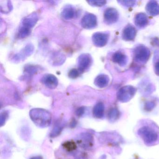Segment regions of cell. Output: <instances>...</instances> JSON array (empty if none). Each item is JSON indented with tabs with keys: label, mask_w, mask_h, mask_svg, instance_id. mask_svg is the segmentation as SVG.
<instances>
[{
	"label": "cell",
	"mask_w": 159,
	"mask_h": 159,
	"mask_svg": "<svg viewBox=\"0 0 159 159\" xmlns=\"http://www.w3.org/2000/svg\"><path fill=\"white\" fill-rule=\"evenodd\" d=\"M33 122L40 126L48 125L51 122V116L48 111L40 109H34L30 112Z\"/></svg>",
	"instance_id": "1"
},
{
	"label": "cell",
	"mask_w": 159,
	"mask_h": 159,
	"mask_svg": "<svg viewBox=\"0 0 159 159\" xmlns=\"http://www.w3.org/2000/svg\"><path fill=\"white\" fill-rule=\"evenodd\" d=\"M138 134L147 144H152L158 139V134L149 126H143L140 128L139 130Z\"/></svg>",
	"instance_id": "2"
},
{
	"label": "cell",
	"mask_w": 159,
	"mask_h": 159,
	"mask_svg": "<svg viewBox=\"0 0 159 159\" xmlns=\"http://www.w3.org/2000/svg\"><path fill=\"white\" fill-rule=\"evenodd\" d=\"M39 20V16L36 13H32L22 20L19 28L31 32V29L35 26Z\"/></svg>",
	"instance_id": "3"
},
{
	"label": "cell",
	"mask_w": 159,
	"mask_h": 159,
	"mask_svg": "<svg viewBox=\"0 0 159 159\" xmlns=\"http://www.w3.org/2000/svg\"><path fill=\"white\" fill-rule=\"evenodd\" d=\"M92 59L91 56L87 53L81 55L78 59V70L80 73L87 70L92 64Z\"/></svg>",
	"instance_id": "4"
},
{
	"label": "cell",
	"mask_w": 159,
	"mask_h": 159,
	"mask_svg": "<svg viewBox=\"0 0 159 159\" xmlns=\"http://www.w3.org/2000/svg\"><path fill=\"white\" fill-rule=\"evenodd\" d=\"M34 47L32 44H28L25 47L18 53L16 54L13 57L14 62H20L25 60L27 57L30 56L34 52Z\"/></svg>",
	"instance_id": "5"
},
{
	"label": "cell",
	"mask_w": 159,
	"mask_h": 159,
	"mask_svg": "<svg viewBox=\"0 0 159 159\" xmlns=\"http://www.w3.org/2000/svg\"><path fill=\"white\" fill-rule=\"evenodd\" d=\"M97 25V17L94 15L88 13L85 15L81 20V25L85 29H91Z\"/></svg>",
	"instance_id": "6"
},
{
	"label": "cell",
	"mask_w": 159,
	"mask_h": 159,
	"mask_svg": "<svg viewBox=\"0 0 159 159\" xmlns=\"http://www.w3.org/2000/svg\"><path fill=\"white\" fill-rule=\"evenodd\" d=\"M42 82L45 86L52 89L56 88L58 84L57 78L52 74H45L42 79Z\"/></svg>",
	"instance_id": "7"
},
{
	"label": "cell",
	"mask_w": 159,
	"mask_h": 159,
	"mask_svg": "<svg viewBox=\"0 0 159 159\" xmlns=\"http://www.w3.org/2000/svg\"><path fill=\"white\" fill-rule=\"evenodd\" d=\"M108 40V36L104 33L97 32L94 33L92 37L93 43L97 47H103L106 45Z\"/></svg>",
	"instance_id": "8"
},
{
	"label": "cell",
	"mask_w": 159,
	"mask_h": 159,
	"mask_svg": "<svg viewBox=\"0 0 159 159\" xmlns=\"http://www.w3.org/2000/svg\"><path fill=\"white\" fill-rule=\"evenodd\" d=\"M76 15L75 9L72 6L68 5L63 8L61 12L62 17L66 20H70L74 18Z\"/></svg>",
	"instance_id": "9"
},
{
	"label": "cell",
	"mask_w": 159,
	"mask_h": 159,
	"mask_svg": "<svg viewBox=\"0 0 159 159\" xmlns=\"http://www.w3.org/2000/svg\"><path fill=\"white\" fill-rule=\"evenodd\" d=\"M117 17V12L111 8L107 9L104 13V18L107 23H113L116 21Z\"/></svg>",
	"instance_id": "10"
},
{
	"label": "cell",
	"mask_w": 159,
	"mask_h": 159,
	"mask_svg": "<svg viewBox=\"0 0 159 159\" xmlns=\"http://www.w3.org/2000/svg\"><path fill=\"white\" fill-rule=\"evenodd\" d=\"M149 52L148 51L147 48L143 47H140L137 48L136 50L135 57L137 59L141 61L147 60L149 57L148 53Z\"/></svg>",
	"instance_id": "11"
},
{
	"label": "cell",
	"mask_w": 159,
	"mask_h": 159,
	"mask_svg": "<svg viewBox=\"0 0 159 159\" xmlns=\"http://www.w3.org/2000/svg\"><path fill=\"white\" fill-rule=\"evenodd\" d=\"M108 83V78L105 75H100L98 76L94 81V84L99 88L106 87Z\"/></svg>",
	"instance_id": "12"
},
{
	"label": "cell",
	"mask_w": 159,
	"mask_h": 159,
	"mask_svg": "<svg viewBox=\"0 0 159 159\" xmlns=\"http://www.w3.org/2000/svg\"><path fill=\"white\" fill-rule=\"evenodd\" d=\"M104 106L103 103H98L95 106L93 111L94 116L97 118H101L104 115Z\"/></svg>",
	"instance_id": "13"
},
{
	"label": "cell",
	"mask_w": 159,
	"mask_h": 159,
	"mask_svg": "<svg viewBox=\"0 0 159 159\" xmlns=\"http://www.w3.org/2000/svg\"><path fill=\"white\" fill-rule=\"evenodd\" d=\"M0 7L1 11L3 13H8L13 9L11 2L10 1H1L0 2Z\"/></svg>",
	"instance_id": "14"
},
{
	"label": "cell",
	"mask_w": 159,
	"mask_h": 159,
	"mask_svg": "<svg viewBox=\"0 0 159 159\" xmlns=\"http://www.w3.org/2000/svg\"><path fill=\"white\" fill-rule=\"evenodd\" d=\"M113 60L119 65L123 66L125 63V57L120 53H116L113 56Z\"/></svg>",
	"instance_id": "15"
},
{
	"label": "cell",
	"mask_w": 159,
	"mask_h": 159,
	"mask_svg": "<svg viewBox=\"0 0 159 159\" xmlns=\"http://www.w3.org/2000/svg\"><path fill=\"white\" fill-rule=\"evenodd\" d=\"M38 68L32 65H28L25 68V72L28 75H33L38 71Z\"/></svg>",
	"instance_id": "16"
},
{
	"label": "cell",
	"mask_w": 159,
	"mask_h": 159,
	"mask_svg": "<svg viewBox=\"0 0 159 159\" xmlns=\"http://www.w3.org/2000/svg\"><path fill=\"white\" fill-rule=\"evenodd\" d=\"M80 73L79 70L76 69H72L68 73V76L70 78L72 79H75L78 78L80 76Z\"/></svg>",
	"instance_id": "17"
},
{
	"label": "cell",
	"mask_w": 159,
	"mask_h": 159,
	"mask_svg": "<svg viewBox=\"0 0 159 159\" xmlns=\"http://www.w3.org/2000/svg\"><path fill=\"white\" fill-rule=\"evenodd\" d=\"M87 2L92 6H98V7L103 6L106 3V2L104 1H89Z\"/></svg>",
	"instance_id": "18"
},
{
	"label": "cell",
	"mask_w": 159,
	"mask_h": 159,
	"mask_svg": "<svg viewBox=\"0 0 159 159\" xmlns=\"http://www.w3.org/2000/svg\"><path fill=\"white\" fill-rule=\"evenodd\" d=\"M118 111L117 110L112 109L110 111V113H109V118L111 120H115L117 119L118 117Z\"/></svg>",
	"instance_id": "19"
},
{
	"label": "cell",
	"mask_w": 159,
	"mask_h": 159,
	"mask_svg": "<svg viewBox=\"0 0 159 159\" xmlns=\"http://www.w3.org/2000/svg\"><path fill=\"white\" fill-rule=\"evenodd\" d=\"M64 146L65 148L69 151L73 150L76 148V145L75 143L72 142H67L66 143H65Z\"/></svg>",
	"instance_id": "20"
},
{
	"label": "cell",
	"mask_w": 159,
	"mask_h": 159,
	"mask_svg": "<svg viewBox=\"0 0 159 159\" xmlns=\"http://www.w3.org/2000/svg\"><path fill=\"white\" fill-rule=\"evenodd\" d=\"M84 112V109L83 108H80L78 110V111H77V114L80 116V115L83 114Z\"/></svg>",
	"instance_id": "21"
},
{
	"label": "cell",
	"mask_w": 159,
	"mask_h": 159,
	"mask_svg": "<svg viewBox=\"0 0 159 159\" xmlns=\"http://www.w3.org/2000/svg\"><path fill=\"white\" fill-rule=\"evenodd\" d=\"M31 159H42L41 157H35L31 158Z\"/></svg>",
	"instance_id": "22"
}]
</instances>
